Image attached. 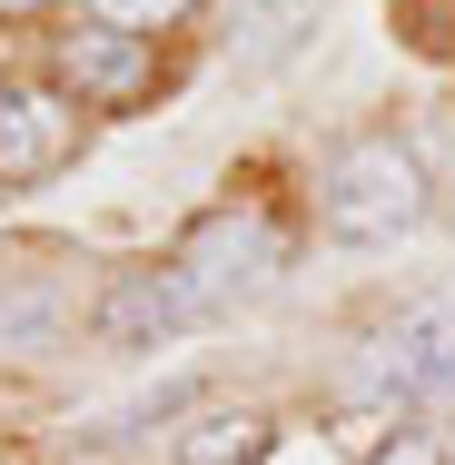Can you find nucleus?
I'll return each mask as SVG.
<instances>
[{"instance_id": "9d476101", "label": "nucleus", "mask_w": 455, "mask_h": 465, "mask_svg": "<svg viewBox=\"0 0 455 465\" xmlns=\"http://www.w3.org/2000/svg\"><path fill=\"white\" fill-rule=\"evenodd\" d=\"M30 10H50V0H0V20H30Z\"/></svg>"}, {"instance_id": "6e6552de", "label": "nucleus", "mask_w": 455, "mask_h": 465, "mask_svg": "<svg viewBox=\"0 0 455 465\" xmlns=\"http://www.w3.org/2000/svg\"><path fill=\"white\" fill-rule=\"evenodd\" d=\"M198 0H80V20H99V30H129V40H159L169 20H188Z\"/></svg>"}, {"instance_id": "f03ea898", "label": "nucleus", "mask_w": 455, "mask_h": 465, "mask_svg": "<svg viewBox=\"0 0 455 465\" xmlns=\"http://www.w3.org/2000/svg\"><path fill=\"white\" fill-rule=\"evenodd\" d=\"M366 386H376V396H406V406L455 396V297L396 307V317L366 337Z\"/></svg>"}, {"instance_id": "7ed1b4c3", "label": "nucleus", "mask_w": 455, "mask_h": 465, "mask_svg": "<svg viewBox=\"0 0 455 465\" xmlns=\"http://www.w3.org/2000/svg\"><path fill=\"white\" fill-rule=\"evenodd\" d=\"M50 80L80 99V109H139L159 90V40H129V30H99V20H70L50 40Z\"/></svg>"}, {"instance_id": "1a4fd4ad", "label": "nucleus", "mask_w": 455, "mask_h": 465, "mask_svg": "<svg viewBox=\"0 0 455 465\" xmlns=\"http://www.w3.org/2000/svg\"><path fill=\"white\" fill-rule=\"evenodd\" d=\"M366 465H446V446H436V436H386Z\"/></svg>"}, {"instance_id": "9b49d317", "label": "nucleus", "mask_w": 455, "mask_h": 465, "mask_svg": "<svg viewBox=\"0 0 455 465\" xmlns=\"http://www.w3.org/2000/svg\"><path fill=\"white\" fill-rule=\"evenodd\" d=\"M0 90H10V80H0Z\"/></svg>"}, {"instance_id": "f257e3e1", "label": "nucleus", "mask_w": 455, "mask_h": 465, "mask_svg": "<svg viewBox=\"0 0 455 465\" xmlns=\"http://www.w3.org/2000/svg\"><path fill=\"white\" fill-rule=\"evenodd\" d=\"M426 218V169L406 139H347L327 159V228L347 248H376V238H406Z\"/></svg>"}, {"instance_id": "0eeeda50", "label": "nucleus", "mask_w": 455, "mask_h": 465, "mask_svg": "<svg viewBox=\"0 0 455 465\" xmlns=\"http://www.w3.org/2000/svg\"><path fill=\"white\" fill-rule=\"evenodd\" d=\"M268 456V416H188L169 436V465H258Z\"/></svg>"}, {"instance_id": "20e7f679", "label": "nucleus", "mask_w": 455, "mask_h": 465, "mask_svg": "<svg viewBox=\"0 0 455 465\" xmlns=\"http://www.w3.org/2000/svg\"><path fill=\"white\" fill-rule=\"evenodd\" d=\"M218 307H208V287L188 278L179 258L169 268H119V278L99 287L90 327L109 337V347H159V337H188V327H208Z\"/></svg>"}, {"instance_id": "423d86ee", "label": "nucleus", "mask_w": 455, "mask_h": 465, "mask_svg": "<svg viewBox=\"0 0 455 465\" xmlns=\"http://www.w3.org/2000/svg\"><path fill=\"white\" fill-rule=\"evenodd\" d=\"M179 268L208 287V307H218V297H258V287L287 268V238L268 228V208H218V218L188 228Z\"/></svg>"}, {"instance_id": "39448f33", "label": "nucleus", "mask_w": 455, "mask_h": 465, "mask_svg": "<svg viewBox=\"0 0 455 465\" xmlns=\"http://www.w3.org/2000/svg\"><path fill=\"white\" fill-rule=\"evenodd\" d=\"M80 99L60 90V80H10L0 90V188H30L50 179V169H70L80 159Z\"/></svg>"}]
</instances>
